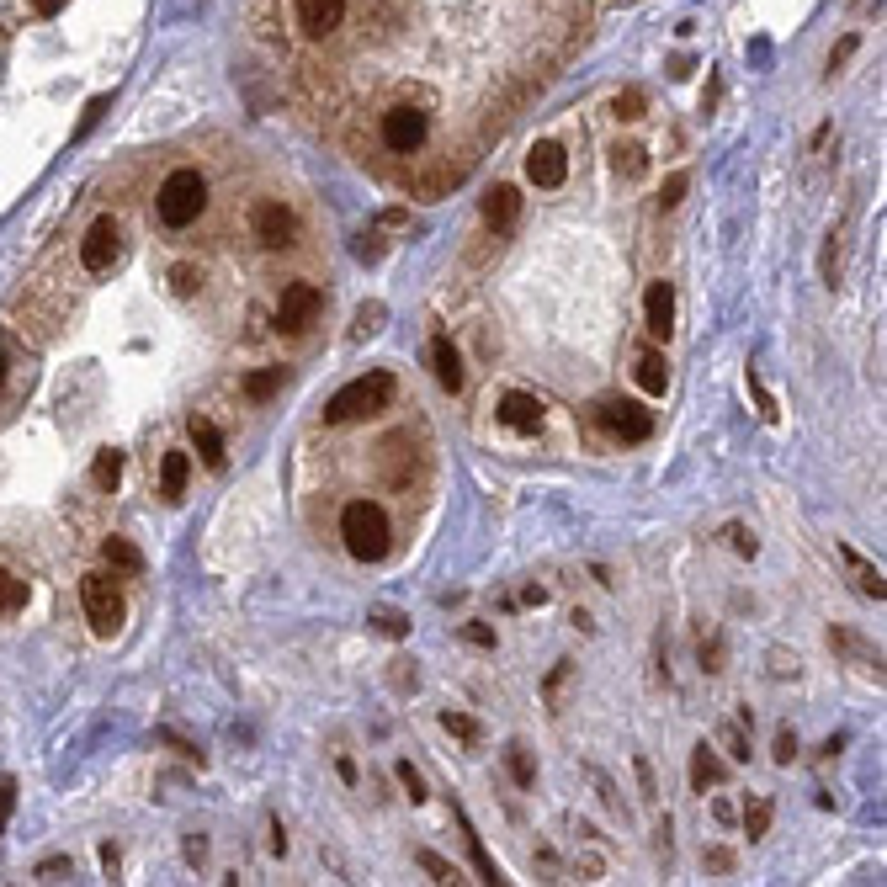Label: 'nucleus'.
Here are the masks:
<instances>
[{"mask_svg":"<svg viewBox=\"0 0 887 887\" xmlns=\"http://www.w3.org/2000/svg\"><path fill=\"white\" fill-rule=\"evenodd\" d=\"M202 208H208V181H202L192 165L170 170V176L160 181V192H155V213H160V224H165V229H186V224H197V213H202Z\"/></svg>","mask_w":887,"mask_h":887,"instance_id":"nucleus-1","label":"nucleus"},{"mask_svg":"<svg viewBox=\"0 0 887 887\" xmlns=\"http://www.w3.org/2000/svg\"><path fill=\"white\" fill-rule=\"evenodd\" d=\"M394 404V372H367V378L346 383L340 394L324 404V425H351V420H367L378 409Z\"/></svg>","mask_w":887,"mask_h":887,"instance_id":"nucleus-2","label":"nucleus"},{"mask_svg":"<svg viewBox=\"0 0 887 887\" xmlns=\"http://www.w3.org/2000/svg\"><path fill=\"white\" fill-rule=\"evenodd\" d=\"M340 537H346V553L351 558L378 564V558L388 553V516H383V505L351 500L346 510H340Z\"/></svg>","mask_w":887,"mask_h":887,"instance_id":"nucleus-3","label":"nucleus"},{"mask_svg":"<svg viewBox=\"0 0 887 887\" xmlns=\"http://www.w3.org/2000/svg\"><path fill=\"white\" fill-rule=\"evenodd\" d=\"M378 139H383L388 155H420L425 139H431V117H425L415 101H394L378 123Z\"/></svg>","mask_w":887,"mask_h":887,"instance_id":"nucleus-4","label":"nucleus"},{"mask_svg":"<svg viewBox=\"0 0 887 887\" xmlns=\"http://www.w3.org/2000/svg\"><path fill=\"white\" fill-rule=\"evenodd\" d=\"M80 601H85V622H91L101 638H112L117 627H123V595H117V585L107 574H85Z\"/></svg>","mask_w":887,"mask_h":887,"instance_id":"nucleus-5","label":"nucleus"},{"mask_svg":"<svg viewBox=\"0 0 887 887\" xmlns=\"http://www.w3.org/2000/svg\"><path fill=\"white\" fill-rule=\"evenodd\" d=\"M601 431L617 441H648L654 436V415L633 399H611V404H601Z\"/></svg>","mask_w":887,"mask_h":887,"instance_id":"nucleus-6","label":"nucleus"},{"mask_svg":"<svg viewBox=\"0 0 887 887\" xmlns=\"http://www.w3.org/2000/svg\"><path fill=\"white\" fill-rule=\"evenodd\" d=\"M319 287L314 282H293V287H282V298H277V324L287 335H303L314 324V314H319Z\"/></svg>","mask_w":887,"mask_h":887,"instance_id":"nucleus-7","label":"nucleus"},{"mask_svg":"<svg viewBox=\"0 0 887 887\" xmlns=\"http://www.w3.org/2000/svg\"><path fill=\"white\" fill-rule=\"evenodd\" d=\"M250 224H255V240L271 245V250L293 245V234H298V218H293V208H282V202H261Z\"/></svg>","mask_w":887,"mask_h":887,"instance_id":"nucleus-8","label":"nucleus"},{"mask_svg":"<svg viewBox=\"0 0 887 887\" xmlns=\"http://www.w3.org/2000/svg\"><path fill=\"white\" fill-rule=\"evenodd\" d=\"M117 250H123L117 245V224L112 218H96V224L85 229V240H80V266L85 271H107L117 261Z\"/></svg>","mask_w":887,"mask_h":887,"instance_id":"nucleus-9","label":"nucleus"},{"mask_svg":"<svg viewBox=\"0 0 887 887\" xmlns=\"http://www.w3.org/2000/svg\"><path fill=\"white\" fill-rule=\"evenodd\" d=\"M526 176H532L542 192H558V186L569 181V155L558 144H532V155H526Z\"/></svg>","mask_w":887,"mask_h":887,"instance_id":"nucleus-10","label":"nucleus"},{"mask_svg":"<svg viewBox=\"0 0 887 887\" xmlns=\"http://www.w3.org/2000/svg\"><path fill=\"white\" fill-rule=\"evenodd\" d=\"M346 6L351 0H298V27L309 38H330V32L346 22Z\"/></svg>","mask_w":887,"mask_h":887,"instance_id":"nucleus-11","label":"nucleus"},{"mask_svg":"<svg viewBox=\"0 0 887 887\" xmlns=\"http://www.w3.org/2000/svg\"><path fill=\"white\" fill-rule=\"evenodd\" d=\"M643 319H648V330H654V335H670L675 330V287L670 282H648Z\"/></svg>","mask_w":887,"mask_h":887,"instance_id":"nucleus-12","label":"nucleus"},{"mask_svg":"<svg viewBox=\"0 0 887 887\" xmlns=\"http://www.w3.org/2000/svg\"><path fill=\"white\" fill-rule=\"evenodd\" d=\"M500 425H510V431H521V436H537L542 431V404L532 394H505L500 399Z\"/></svg>","mask_w":887,"mask_h":887,"instance_id":"nucleus-13","label":"nucleus"},{"mask_svg":"<svg viewBox=\"0 0 887 887\" xmlns=\"http://www.w3.org/2000/svg\"><path fill=\"white\" fill-rule=\"evenodd\" d=\"M521 218V192L516 186H494V192L484 197V224L489 229H510Z\"/></svg>","mask_w":887,"mask_h":887,"instance_id":"nucleus-14","label":"nucleus"},{"mask_svg":"<svg viewBox=\"0 0 887 887\" xmlns=\"http://www.w3.org/2000/svg\"><path fill=\"white\" fill-rule=\"evenodd\" d=\"M431 362H436V383L447 388V394H457V388H463V362H457V351H452V340H447V335H436Z\"/></svg>","mask_w":887,"mask_h":887,"instance_id":"nucleus-15","label":"nucleus"},{"mask_svg":"<svg viewBox=\"0 0 887 887\" xmlns=\"http://www.w3.org/2000/svg\"><path fill=\"white\" fill-rule=\"evenodd\" d=\"M186 479H192V457H186V452H165V463H160V494H165V500H181V494H186Z\"/></svg>","mask_w":887,"mask_h":887,"instance_id":"nucleus-16","label":"nucleus"},{"mask_svg":"<svg viewBox=\"0 0 887 887\" xmlns=\"http://www.w3.org/2000/svg\"><path fill=\"white\" fill-rule=\"evenodd\" d=\"M192 441H197V452H202V463L208 468H224V436H218V425L213 420H202V415H192Z\"/></svg>","mask_w":887,"mask_h":887,"instance_id":"nucleus-17","label":"nucleus"},{"mask_svg":"<svg viewBox=\"0 0 887 887\" xmlns=\"http://www.w3.org/2000/svg\"><path fill=\"white\" fill-rule=\"evenodd\" d=\"M638 388H643V394H664V388H670V362H664L659 351H643L638 356Z\"/></svg>","mask_w":887,"mask_h":887,"instance_id":"nucleus-18","label":"nucleus"},{"mask_svg":"<svg viewBox=\"0 0 887 887\" xmlns=\"http://www.w3.org/2000/svg\"><path fill=\"white\" fill-rule=\"evenodd\" d=\"M101 558H107L112 569H123V574H139L144 569V553L133 548L128 537H107V542H101Z\"/></svg>","mask_w":887,"mask_h":887,"instance_id":"nucleus-19","label":"nucleus"},{"mask_svg":"<svg viewBox=\"0 0 887 887\" xmlns=\"http://www.w3.org/2000/svg\"><path fill=\"white\" fill-rule=\"evenodd\" d=\"M22 606H27V579L0 569V617H11V611H22Z\"/></svg>","mask_w":887,"mask_h":887,"instance_id":"nucleus-20","label":"nucleus"},{"mask_svg":"<svg viewBox=\"0 0 887 887\" xmlns=\"http://www.w3.org/2000/svg\"><path fill=\"white\" fill-rule=\"evenodd\" d=\"M91 479L96 489H117V479H123V452H96V468H91Z\"/></svg>","mask_w":887,"mask_h":887,"instance_id":"nucleus-21","label":"nucleus"},{"mask_svg":"<svg viewBox=\"0 0 887 887\" xmlns=\"http://www.w3.org/2000/svg\"><path fill=\"white\" fill-rule=\"evenodd\" d=\"M277 388H282V367L250 372V378H245V399H255V404H261V399H271V394H277Z\"/></svg>","mask_w":887,"mask_h":887,"instance_id":"nucleus-22","label":"nucleus"},{"mask_svg":"<svg viewBox=\"0 0 887 887\" xmlns=\"http://www.w3.org/2000/svg\"><path fill=\"white\" fill-rule=\"evenodd\" d=\"M718 776H723V765L712 760V755H707V744H702V749H696V755H691V787L702 792L707 781H718Z\"/></svg>","mask_w":887,"mask_h":887,"instance_id":"nucleus-23","label":"nucleus"},{"mask_svg":"<svg viewBox=\"0 0 887 887\" xmlns=\"http://www.w3.org/2000/svg\"><path fill=\"white\" fill-rule=\"evenodd\" d=\"M617 170H622V176H643V170H648V149L643 144H622L617 149Z\"/></svg>","mask_w":887,"mask_h":887,"instance_id":"nucleus-24","label":"nucleus"},{"mask_svg":"<svg viewBox=\"0 0 887 887\" xmlns=\"http://www.w3.org/2000/svg\"><path fill=\"white\" fill-rule=\"evenodd\" d=\"M441 728H447V733H457V739H468V744L479 739V723H473V718H463V712H441Z\"/></svg>","mask_w":887,"mask_h":887,"instance_id":"nucleus-25","label":"nucleus"},{"mask_svg":"<svg viewBox=\"0 0 887 887\" xmlns=\"http://www.w3.org/2000/svg\"><path fill=\"white\" fill-rule=\"evenodd\" d=\"M765 829H771V803H755V808L744 813V834H749V840H760Z\"/></svg>","mask_w":887,"mask_h":887,"instance_id":"nucleus-26","label":"nucleus"},{"mask_svg":"<svg viewBox=\"0 0 887 887\" xmlns=\"http://www.w3.org/2000/svg\"><path fill=\"white\" fill-rule=\"evenodd\" d=\"M394 776L404 781L409 803H420V797H425V781H420V771H415V765H409V760H399V765H394Z\"/></svg>","mask_w":887,"mask_h":887,"instance_id":"nucleus-27","label":"nucleus"},{"mask_svg":"<svg viewBox=\"0 0 887 887\" xmlns=\"http://www.w3.org/2000/svg\"><path fill=\"white\" fill-rule=\"evenodd\" d=\"M170 287H176V293H181V298H192V293H197V287H202V277H197V266H176V271H170Z\"/></svg>","mask_w":887,"mask_h":887,"instance_id":"nucleus-28","label":"nucleus"},{"mask_svg":"<svg viewBox=\"0 0 887 887\" xmlns=\"http://www.w3.org/2000/svg\"><path fill=\"white\" fill-rule=\"evenodd\" d=\"M611 112L627 117V123H633V117H643V91H622L617 101H611Z\"/></svg>","mask_w":887,"mask_h":887,"instance_id":"nucleus-29","label":"nucleus"},{"mask_svg":"<svg viewBox=\"0 0 887 887\" xmlns=\"http://www.w3.org/2000/svg\"><path fill=\"white\" fill-rule=\"evenodd\" d=\"M468 850H473V866H479V877H484V882H500V872H494V861L484 856V845H479V834H473V829H468Z\"/></svg>","mask_w":887,"mask_h":887,"instance_id":"nucleus-30","label":"nucleus"},{"mask_svg":"<svg viewBox=\"0 0 887 887\" xmlns=\"http://www.w3.org/2000/svg\"><path fill=\"white\" fill-rule=\"evenodd\" d=\"M510 776H516V787H532V760H526L521 744L510 749Z\"/></svg>","mask_w":887,"mask_h":887,"instance_id":"nucleus-31","label":"nucleus"},{"mask_svg":"<svg viewBox=\"0 0 887 887\" xmlns=\"http://www.w3.org/2000/svg\"><path fill=\"white\" fill-rule=\"evenodd\" d=\"M378 627H383L388 638H404L409 633V617H404V611H378Z\"/></svg>","mask_w":887,"mask_h":887,"instance_id":"nucleus-32","label":"nucleus"},{"mask_svg":"<svg viewBox=\"0 0 887 887\" xmlns=\"http://www.w3.org/2000/svg\"><path fill=\"white\" fill-rule=\"evenodd\" d=\"M728 542H733V553H744V558H755V548H760V542L749 537L744 526H728Z\"/></svg>","mask_w":887,"mask_h":887,"instance_id":"nucleus-33","label":"nucleus"},{"mask_svg":"<svg viewBox=\"0 0 887 887\" xmlns=\"http://www.w3.org/2000/svg\"><path fill=\"white\" fill-rule=\"evenodd\" d=\"M101 112H107V96H96V101H91V107H85V117H80V128H75V139H85V133H91V128H96V117H101Z\"/></svg>","mask_w":887,"mask_h":887,"instance_id":"nucleus-34","label":"nucleus"},{"mask_svg":"<svg viewBox=\"0 0 887 887\" xmlns=\"http://www.w3.org/2000/svg\"><path fill=\"white\" fill-rule=\"evenodd\" d=\"M686 186H691L686 176H670V181H664V197H659V202H664V208H675V202L686 197Z\"/></svg>","mask_w":887,"mask_h":887,"instance_id":"nucleus-35","label":"nucleus"},{"mask_svg":"<svg viewBox=\"0 0 887 887\" xmlns=\"http://www.w3.org/2000/svg\"><path fill=\"white\" fill-rule=\"evenodd\" d=\"M420 866H425V872H431L436 882H452V866L441 861V856H431V850H425V856H420Z\"/></svg>","mask_w":887,"mask_h":887,"instance_id":"nucleus-36","label":"nucleus"},{"mask_svg":"<svg viewBox=\"0 0 887 887\" xmlns=\"http://www.w3.org/2000/svg\"><path fill=\"white\" fill-rule=\"evenodd\" d=\"M845 558H850V553H845ZM850 564H856V558H850ZM856 569H861V564H856ZM861 590L882 601V574H877V569H861Z\"/></svg>","mask_w":887,"mask_h":887,"instance_id":"nucleus-37","label":"nucleus"},{"mask_svg":"<svg viewBox=\"0 0 887 887\" xmlns=\"http://www.w3.org/2000/svg\"><path fill=\"white\" fill-rule=\"evenodd\" d=\"M11 808H16V781L6 776V781H0V824L11 818Z\"/></svg>","mask_w":887,"mask_h":887,"instance_id":"nucleus-38","label":"nucleus"},{"mask_svg":"<svg viewBox=\"0 0 887 887\" xmlns=\"http://www.w3.org/2000/svg\"><path fill=\"white\" fill-rule=\"evenodd\" d=\"M463 638H468V643H479V648H494V627L473 622V627H463Z\"/></svg>","mask_w":887,"mask_h":887,"instance_id":"nucleus-39","label":"nucleus"},{"mask_svg":"<svg viewBox=\"0 0 887 887\" xmlns=\"http://www.w3.org/2000/svg\"><path fill=\"white\" fill-rule=\"evenodd\" d=\"M792 755H797V739H792V733H781V739H776V765H792Z\"/></svg>","mask_w":887,"mask_h":887,"instance_id":"nucleus-40","label":"nucleus"},{"mask_svg":"<svg viewBox=\"0 0 887 887\" xmlns=\"http://www.w3.org/2000/svg\"><path fill=\"white\" fill-rule=\"evenodd\" d=\"M378 319H383V309H378V303H372V309H362V314H356V330H362V335H367V330H378Z\"/></svg>","mask_w":887,"mask_h":887,"instance_id":"nucleus-41","label":"nucleus"},{"mask_svg":"<svg viewBox=\"0 0 887 887\" xmlns=\"http://www.w3.org/2000/svg\"><path fill=\"white\" fill-rule=\"evenodd\" d=\"M64 6H70V0H38V11H43V16H54V11H64Z\"/></svg>","mask_w":887,"mask_h":887,"instance_id":"nucleus-42","label":"nucleus"},{"mask_svg":"<svg viewBox=\"0 0 887 887\" xmlns=\"http://www.w3.org/2000/svg\"><path fill=\"white\" fill-rule=\"evenodd\" d=\"M0 388H6V351H0Z\"/></svg>","mask_w":887,"mask_h":887,"instance_id":"nucleus-43","label":"nucleus"}]
</instances>
